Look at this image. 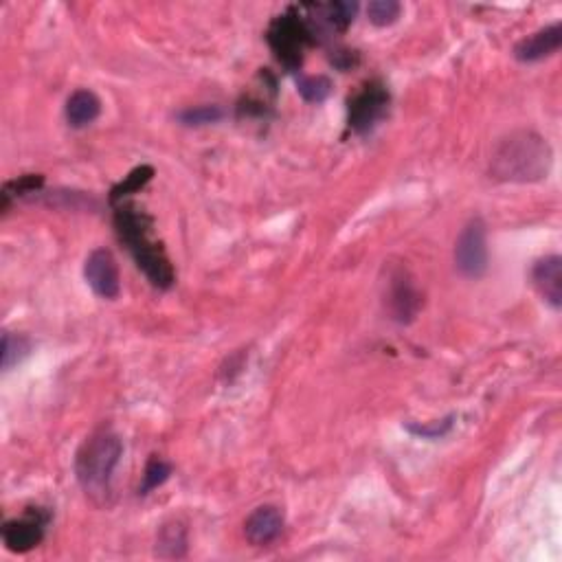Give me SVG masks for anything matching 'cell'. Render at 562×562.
Here are the masks:
<instances>
[{
  "label": "cell",
  "mask_w": 562,
  "mask_h": 562,
  "mask_svg": "<svg viewBox=\"0 0 562 562\" xmlns=\"http://www.w3.org/2000/svg\"><path fill=\"white\" fill-rule=\"evenodd\" d=\"M115 227L119 238L128 244L134 262L152 281V286L167 290L174 286L176 275L163 246L152 238V220L132 205H117Z\"/></svg>",
  "instance_id": "1"
},
{
  "label": "cell",
  "mask_w": 562,
  "mask_h": 562,
  "mask_svg": "<svg viewBox=\"0 0 562 562\" xmlns=\"http://www.w3.org/2000/svg\"><path fill=\"white\" fill-rule=\"evenodd\" d=\"M552 167V150L534 132H514L492 156V174L508 183L543 181Z\"/></svg>",
  "instance_id": "2"
},
{
  "label": "cell",
  "mask_w": 562,
  "mask_h": 562,
  "mask_svg": "<svg viewBox=\"0 0 562 562\" xmlns=\"http://www.w3.org/2000/svg\"><path fill=\"white\" fill-rule=\"evenodd\" d=\"M123 453L119 435L112 431H97L82 444L75 457V475L86 497L104 503L110 494V481L115 475Z\"/></svg>",
  "instance_id": "3"
},
{
  "label": "cell",
  "mask_w": 562,
  "mask_h": 562,
  "mask_svg": "<svg viewBox=\"0 0 562 562\" xmlns=\"http://www.w3.org/2000/svg\"><path fill=\"white\" fill-rule=\"evenodd\" d=\"M312 40L310 27L301 18L286 14L277 18L271 29H268V42L275 51L277 60L286 66L288 71H297L303 60V49Z\"/></svg>",
  "instance_id": "4"
},
{
  "label": "cell",
  "mask_w": 562,
  "mask_h": 562,
  "mask_svg": "<svg viewBox=\"0 0 562 562\" xmlns=\"http://www.w3.org/2000/svg\"><path fill=\"white\" fill-rule=\"evenodd\" d=\"M455 266L468 279H479L488 271V231L486 222L472 218L455 244Z\"/></svg>",
  "instance_id": "5"
},
{
  "label": "cell",
  "mask_w": 562,
  "mask_h": 562,
  "mask_svg": "<svg viewBox=\"0 0 562 562\" xmlns=\"http://www.w3.org/2000/svg\"><path fill=\"white\" fill-rule=\"evenodd\" d=\"M389 108V91L385 84L369 82L363 86L361 93H356L350 99V108H347V126L354 132L363 134L372 130L376 123L387 115Z\"/></svg>",
  "instance_id": "6"
},
{
  "label": "cell",
  "mask_w": 562,
  "mask_h": 562,
  "mask_svg": "<svg viewBox=\"0 0 562 562\" xmlns=\"http://www.w3.org/2000/svg\"><path fill=\"white\" fill-rule=\"evenodd\" d=\"M84 277L97 297H101V299L119 297V292H121L119 266H117L115 255H112L108 249H95L91 255L86 257Z\"/></svg>",
  "instance_id": "7"
},
{
  "label": "cell",
  "mask_w": 562,
  "mask_h": 562,
  "mask_svg": "<svg viewBox=\"0 0 562 562\" xmlns=\"http://www.w3.org/2000/svg\"><path fill=\"white\" fill-rule=\"evenodd\" d=\"M422 308V295L407 271H396L389 281V310L398 323H411Z\"/></svg>",
  "instance_id": "8"
},
{
  "label": "cell",
  "mask_w": 562,
  "mask_h": 562,
  "mask_svg": "<svg viewBox=\"0 0 562 562\" xmlns=\"http://www.w3.org/2000/svg\"><path fill=\"white\" fill-rule=\"evenodd\" d=\"M44 523H47V516H40V512H31L25 519L7 521L3 527V541L9 552L27 554L36 549L44 538Z\"/></svg>",
  "instance_id": "9"
},
{
  "label": "cell",
  "mask_w": 562,
  "mask_h": 562,
  "mask_svg": "<svg viewBox=\"0 0 562 562\" xmlns=\"http://www.w3.org/2000/svg\"><path fill=\"white\" fill-rule=\"evenodd\" d=\"M284 532V512L275 505H262L244 523L246 541L255 547H266L275 543Z\"/></svg>",
  "instance_id": "10"
},
{
  "label": "cell",
  "mask_w": 562,
  "mask_h": 562,
  "mask_svg": "<svg viewBox=\"0 0 562 562\" xmlns=\"http://www.w3.org/2000/svg\"><path fill=\"white\" fill-rule=\"evenodd\" d=\"M562 44V25L556 22V25H549L541 31L532 33L525 40H521L514 47V58L519 62H541L549 55H554Z\"/></svg>",
  "instance_id": "11"
},
{
  "label": "cell",
  "mask_w": 562,
  "mask_h": 562,
  "mask_svg": "<svg viewBox=\"0 0 562 562\" xmlns=\"http://www.w3.org/2000/svg\"><path fill=\"white\" fill-rule=\"evenodd\" d=\"M532 281L549 306H562V260L558 255H547L538 260L532 268Z\"/></svg>",
  "instance_id": "12"
},
{
  "label": "cell",
  "mask_w": 562,
  "mask_h": 562,
  "mask_svg": "<svg viewBox=\"0 0 562 562\" xmlns=\"http://www.w3.org/2000/svg\"><path fill=\"white\" fill-rule=\"evenodd\" d=\"M101 101L91 91H75L66 101V121L71 128H86L99 117Z\"/></svg>",
  "instance_id": "13"
},
{
  "label": "cell",
  "mask_w": 562,
  "mask_h": 562,
  "mask_svg": "<svg viewBox=\"0 0 562 562\" xmlns=\"http://www.w3.org/2000/svg\"><path fill=\"white\" fill-rule=\"evenodd\" d=\"M187 554V530L181 523H165L156 538V556L183 558Z\"/></svg>",
  "instance_id": "14"
},
{
  "label": "cell",
  "mask_w": 562,
  "mask_h": 562,
  "mask_svg": "<svg viewBox=\"0 0 562 562\" xmlns=\"http://www.w3.org/2000/svg\"><path fill=\"white\" fill-rule=\"evenodd\" d=\"M152 176H154V167H150V165H141V167H137V170H132L126 176V181H121L115 189L110 191L112 205H121V200H126L132 194H137V191H141L145 185L152 181Z\"/></svg>",
  "instance_id": "15"
},
{
  "label": "cell",
  "mask_w": 562,
  "mask_h": 562,
  "mask_svg": "<svg viewBox=\"0 0 562 562\" xmlns=\"http://www.w3.org/2000/svg\"><path fill=\"white\" fill-rule=\"evenodd\" d=\"M297 91L301 97L310 101V104H321L330 97L332 93V82L325 75H312V77H301L297 82Z\"/></svg>",
  "instance_id": "16"
},
{
  "label": "cell",
  "mask_w": 562,
  "mask_h": 562,
  "mask_svg": "<svg viewBox=\"0 0 562 562\" xmlns=\"http://www.w3.org/2000/svg\"><path fill=\"white\" fill-rule=\"evenodd\" d=\"M402 14V5L396 0H374L367 5V18L376 27H389Z\"/></svg>",
  "instance_id": "17"
},
{
  "label": "cell",
  "mask_w": 562,
  "mask_h": 562,
  "mask_svg": "<svg viewBox=\"0 0 562 562\" xmlns=\"http://www.w3.org/2000/svg\"><path fill=\"white\" fill-rule=\"evenodd\" d=\"M222 117H224V110L220 106H196L178 112V121L189 128L209 126V123H218Z\"/></svg>",
  "instance_id": "18"
},
{
  "label": "cell",
  "mask_w": 562,
  "mask_h": 562,
  "mask_svg": "<svg viewBox=\"0 0 562 562\" xmlns=\"http://www.w3.org/2000/svg\"><path fill=\"white\" fill-rule=\"evenodd\" d=\"M29 350H31V345L25 336H14V334L5 332L3 334V369L5 372H9L11 367L18 365L22 358L29 354Z\"/></svg>",
  "instance_id": "19"
},
{
  "label": "cell",
  "mask_w": 562,
  "mask_h": 562,
  "mask_svg": "<svg viewBox=\"0 0 562 562\" xmlns=\"http://www.w3.org/2000/svg\"><path fill=\"white\" fill-rule=\"evenodd\" d=\"M172 475V466L163 462V459L159 457H152L148 466H145V472H143V486H141V494H148L152 490H156L159 486H163V483L170 479Z\"/></svg>",
  "instance_id": "20"
},
{
  "label": "cell",
  "mask_w": 562,
  "mask_h": 562,
  "mask_svg": "<svg viewBox=\"0 0 562 562\" xmlns=\"http://www.w3.org/2000/svg\"><path fill=\"white\" fill-rule=\"evenodd\" d=\"M323 11V18L328 25H332L334 29L345 31L347 27L352 25V20L358 11L356 3H332V5H325L321 7Z\"/></svg>",
  "instance_id": "21"
},
{
  "label": "cell",
  "mask_w": 562,
  "mask_h": 562,
  "mask_svg": "<svg viewBox=\"0 0 562 562\" xmlns=\"http://www.w3.org/2000/svg\"><path fill=\"white\" fill-rule=\"evenodd\" d=\"M42 183H44V176H40V174H27V176L16 178V181L7 183L3 189V209H7L11 196L36 194V191L42 187Z\"/></svg>",
  "instance_id": "22"
},
{
  "label": "cell",
  "mask_w": 562,
  "mask_h": 562,
  "mask_svg": "<svg viewBox=\"0 0 562 562\" xmlns=\"http://www.w3.org/2000/svg\"><path fill=\"white\" fill-rule=\"evenodd\" d=\"M453 420H455L453 415H448V418H444V420H435L429 424H409L407 429L413 435L426 437V440H440V437H444L448 431L453 429Z\"/></svg>",
  "instance_id": "23"
}]
</instances>
